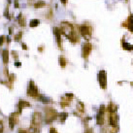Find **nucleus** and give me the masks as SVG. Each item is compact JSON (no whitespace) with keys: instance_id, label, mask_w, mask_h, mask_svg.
I'll use <instances>...</instances> for the list:
<instances>
[{"instance_id":"1","label":"nucleus","mask_w":133,"mask_h":133,"mask_svg":"<svg viewBox=\"0 0 133 133\" xmlns=\"http://www.w3.org/2000/svg\"><path fill=\"white\" fill-rule=\"evenodd\" d=\"M65 36H66L68 39H70L73 43H76V42H79V38L76 35L74 31V26L72 25L71 23L67 22H61V30H60Z\"/></svg>"},{"instance_id":"2","label":"nucleus","mask_w":133,"mask_h":133,"mask_svg":"<svg viewBox=\"0 0 133 133\" xmlns=\"http://www.w3.org/2000/svg\"><path fill=\"white\" fill-rule=\"evenodd\" d=\"M45 113H46V118H45V121L47 123H51L56 118H57V112L55 110V109H52V108H47V109H45Z\"/></svg>"},{"instance_id":"3","label":"nucleus","mask_w":133,"mask_h":133,"mask_svg":"<svg viewBox=\"0 0 133 133\" xmlns=\"http://www.w3.org/2000/svg\"><path fill=\"white\" fill-rule=\"evenodd\" d=\"M27 94L31 97H38L39 96V90L33 81H30L27 88Z\"/></svg>"},{"instance_id":"4","label":"nucleus","mask_w":133,"mask_h":133,"mask_svg":"<svg viewBox=\"0 0 133 133\" xmlns=\"http://www.w3.org/2000/svg\"><path fill=\"white\" fill-rule=\"evenodd\" d=\"M80 32H81L82 36L87 39V40H89L91 38V34H92V30H91V27L89 25H82L80 27Z\"/></svg>"},{"instance_id":"5","label":"nucleus","mask_w":133,"mask_h":133,"mask_svg":"<svg viewBox=\"0 0 133 133\" xmlns=\"http://www.w3.org/2000/svg\"><path fill=\"white\" fill-rule=\"evenodd\" d=\"M98 82L100 87L103 89L107 88V73L105 70H101L98 73Z\"/></svg>"},{"instance_id":"6","label":"nucleus","mask_w":133,"mask_h":133,"mask_svg":"<svg viewBox=\"0 0 133 133\" xmlns=\"http://www.w3.org/2000/svg\"><path fill=\"white\" fill-rule=\"evenodd\" d=\"M41 123H42V115L39 112H35L32 116V125L39 127Z\"/></svg>"},{"instance_id":"7","label":"nucleus","mask_w":133,"mask_h":133,"mask_svg":"<svg viewBox=\"0 0 133 133\" xmlns=\"http://www.w3.org/2000/svg\"><path fill=\"white\" fill-rule=\"evenodd\" d=\"M104 114H105V106H101L99 109V113L96 117V121H97V124L102 125L104 123Z\"/></svg>"},{"instance_id":"8","label":"nucleus","mask_w":133,"mask_h":133,"mask_svg":"<svg viewBox=\"0 0 133 133\" xmlns=\"http://www.w3.org/2000/svg\"><path fill=\"white\" fill-rule=\"evenodd\" d=\"M91 50H92V46L89 43H85V44L83 45V56L85 58H88V56H89V54L91 52Z\"/></svg>"},{"instance_id":"9","label":"nucleus","mask_w":133,"mask_h":133,"mask_svg":"<svg viewBox=\"0 0 133 133\" xmlns=\"http://www.w3.org/2000/svg\"><path fill=\"white\" fill-rule=\"evenodd\" d=\"M118 115L116 113H110V116H109V122L112 126H116L118 125Z\"/></svg>"},{"instance_id":"10","label":"nucleus","mask_w":133,"mask_h":133,"mask_svg":"<svg viewBox=\"0 0 133 133\" xmlns=\"http://www.w3.org/2000/svg\"><path fill=\"white\" fill-rule=\"evenodd\" d=\"M55 34H56V41H57V45L59 48H61V31L58 28H55Z\"/></svg>"},{"instance_id":"11","label":"nucleus","mask_w":133,"mask_h":133,"mask_svg":"<svg viewBox=\"0 0 133 133\" xmlns=\"http://www.w3.org/2000/svg\"><path fill=\"white\" fill-rule=\"evenodd\" d=\"M19 113H21V111H22V109H23V108H27V107H30L31 105H30L29 102H27V101H25V100H19Z\"/></svg>"},{"instance_id":"12","label":"nucleus","mask_w":133,"mask_h":133,"mask_svg":"<svg viewBox=\"0 0 133 133\" xmlns=\"http://www.w3.org/2000/svg\"><path fill=\"white\" fill-rule=\"evenodd\" d=\"M15 124H16L15 116L12 114L11 116H10V118H9V126H10V128H11V129H14Z\"/></svg>"},{"instance_id":"13","label":"nucleus","mask_w":133,"mask_h":133,"mask_svg":"<svg viewBox=\"0 0 133 133\" xmlns=\"http://www.w3.org/2000/svg\"><path fill=\"white\" fill-rule=\"evenodd\" d=\"M2 56H3V62L6 64L9 61V52L8 50H4L3 52H2Z\"/></svg>"},{"instance_id":"14","label":"nucleus","mask_w":133,"mask_h":133,"mask_svg":"<svg viewBox=\"0 0 133 133\" xmlns=\"http://www.w3.org/2000/svg\"><path fill=\"white\" fill-rule=\"evenodd\" d=\"M127 28H128V30L129 31H131V33H132V31H133V29H132V15L130 16L129 18H128V19H127Z\"/></svg>"},{"instance_id":"15","label":"nucleus","mask_w":133,"mask_h":133,"mask_svg":"<svg viewBox=\"0 0 133 133\" xmlns=\"http://www.w3.org/2000/svg\"><path fill=\"white\" fill-rule=\"evenodd\" d=\"M39 100L42 101L43 103H51L52 102V100L50 99V98H48V97H46L44 95H39Z\"/></svg>"},{"instance_id":"16","label":"nucleus","mask_w":133,"mask_h":133,"mask_svg":"<svg viewBox=\"0 0 133 133\" xmlns=\"http://www.w3.org/2000/svg\"><path fill=\"white\" fill-rule=\"evenodd\" d=\"M28 133H40L39 127H37V126H34V125H31V126L29 127Z\"/></svg>"},{"instance_id":"17","label":"nucleus","mask_w":133,"mask_h":133,"mask_svg":"<svg viewBox=\"0 0 133 133\" xmlns=\"http://www.w3.org/2000/svg\"><path fill=\"white\" fill-rule=\"evenodd\" d=\"M40 24V21L39 19H32V21H30L29 22V26L30 27H36Z\"/></svg>"},{"instance_id":"18","label":"nucleus","mask_w":133,"mask_h":133,"mask_svg":"<svg viewBox=\"0 0 133 133\" xmlns=\"http://www.w3.org/2000/svg\"><path fill=\"white\" fill-rule=\"evenodd\" d=\"M108 111L110 113H116L117 112V106L113 103H110V105L108 106Z\"/></svg>"},{"instance_id":"19","label":"nucleus","mask_w":133,"mask_h":133,"mask_svg":"<svg viewBox=\"0 0 133 133\" xmlns=\"http://www.w3.org/2000/svg\"><path fill=\"white\" fill-rule=\"evenodd\" d=\"M122 47H123V49H125V50H127V51H132V45L129 44V43H126V42H123L122 43Z\"/></svg>"},{"instance_id":"20","label":"nucleus","mask_w":133,"mask_h":133,"mask_svg":"<svg viewBox=\"0 0 133 133\" xmlns=\"http://www.w3.org/2000/svg\"><path fill=\"white\" fill-rule=\"evenodd\" d=\"M67 118H68V114H67V113H61V114L59 115V119H60L61 122H65Z\"/></svg>"},{"instance_id":"21","label":"nucleus","mask_w":133,"mask_h":133,"mask_svg":"<svg viewBox=\"0 0 133 133\" xmlns=\"http://www.w3.org/2000/svg\"><path fill=\"white\" fill-rule=\"evenodd\" d=\"M19 23L21 26L25 25V19H24V18L22 17V14H19Z\"/></svg>"},{"instance_id":"22","label":"nucleus","mask_w":133,"mask_h":133,"mask_svg":"<svg viewBox=\"0 0 133 133\" xmlns=\"http://www.w3.org/2000/svg\"><path fill=\"white\" fill-rule=\"evenodd\" d=\"M66 59L64 58V57H63V56H60V57H59V64H60V66L62 67H65L66 66Z\"/></svg>"},{"instance_id":"23","label":"nucleus","mask_w":133,"mask_h":133,"mask_svg":"<svg viewBox=\"0 0 133 133\" xmlns=\"http://www.w3.org/2000/svg\"><path fill=\"white\" fill-rule=\"evenodd\" d=\"M77 108H78V110H79L80 112H82V113L85 111V105L82 103V102H79V103H78Z\"/></svg>"},{"instance_id":"24","label":"nucleus","mask_w":133,"mask_h":133,"mask_svg":"<svg viewBox=\"0 0 133 133\" xmlns=\"http://www.w3.org/2000/svg\"><path fill=\"white\" fill-rule=\"evenodd\" d=\"M45 5H46L45 2H43V1H39V2H37V3H35L34 7L35 8H42V7H44Z\"/></svg>"},{"instance_id":"25","label":"nucleus","mask_w":133,"mask_h":133,"mask_svg":"<svg viewBox=\"0 0 133 133\" xmlns=\"http://www.w3.org/2000/svg\"><path fill=\"white\" fill-rule=\"evenodd\" d=\"M22 32H19V33L17 34L15 36V40L16 41H19L21 38H22Z\"/></svg>"},{"instance_id":"26","label":"nucleus","mask_w":133,"mask_h":133,"mask_svg":"<svg viewBox=\"0 0 133 133\" xmlns=\"http://www.w3.org/2000/svg\"><path fill=\"white\" fill-rule=\"evenodd\" d=\"M4 130V125H3V122L0 119V133H3Z\"/></svg>"},{"instance_id":"27","label":"nucleus","mask_w":133,"mask_h":133,"mask_svg":"<svg viewBox=\"0 0 133 133\" xmlns=\"http://www.w3.org/2000/svg\"><path fill=\"white\" fill-rule=\"evenodd\" d=\"M4 16H5L6 18H8V19H10V18H9V9H8V7L6 8V10H5V13H4Z\"/></svg>"},{"instance_id":"28","label":"nucleus","mask_w":133,"mask_h":133,"mask_svg":"<svg viewBox=\"0 0 133 133\" xmlns=\"http://www.w3.org/2000/svg\"><path fill=\"white\" fill-rule=\"evenodd\" d=\"M4 39H5V37H4V36H0V46H2V45H3Z\"/></svg>"},{"instance_id":"29","label":"nucleus","mask_w":133,"mask_h":133,"mask_svg":"<svg viewBox=\"0 0 133 133\" xmlns=\"http://www.w3.org/2000/svg\"><path fill=\"white\" fill-rule=\"evenodd\" d=\"M50 133H57V131H56V128H54V127H52V128L50 129Z\"/></svg>"},{"instance_id":"30","label":"nucleus","mask_w":133,"mask_h":133,"mask_svg":"<svg viewBox=\"0 0 133 133\" xmlns=\"http://www.w3.org/2000/svg\"><path fill=\"white\" fill-rule=\"evenodd\" d=\"M12 54H13V56H14V57H18V54H17V52H12Z\"/></svg>"},{"instance_id":"31","label":"nucleus","mask_w":133,"mask_h":133,"mask_svg":"<svg viewBox=\"0 0 133 133\" xmlns=\"http://www.w3.org/2000/svg\"><path fill=\"white\" fill-rule=\"evenodd\" d=\"M19 133H27V131H25V130H23V129H19Z\"/></svg>"},{"instance_id":"32","label":"nucleus","mask_w":133,"mask_h":133,"mask_svg":"<svg viewBox=\"0 0 133 133\" xmlns=\"http://www.w3.org/2000/svg\"><path fill=\"white\" fill-rule=\"evenodd\" d=\"M85 133H93V130L92 129H89V130H87Z\"/></svg>"},{"instance_id":"33","label":"nucleus","mask_w":133,"mask_h":133,"mask_svg":"<svg viewBox=\"0 0 133 133\" xmlns=\"http://www.w3.org/2000/svg\"><path fill=\"white\" fill-rule=\"evenodd\" d=\"M22 48H23V50H27V47H26V45L25 44H22Z\"/></svg>"},{"instance_id":"34","label":"nucleus","mask_w":133,"mask_h":133,"mask_svg":"<svg viewBox=\"0 0 133 133\" xmlns=\"http://www.w3.org/2000/svg\"><path fill=\"white\" fill-rule=\"evenodd\" d=\"M15 65H16L17 67H19V66H21V62H16V63H15Z\"/></svg>"},{"instance_id":"35","label":"nucleus","mask_w":133,"mask_h":133,"mask_svg":"<svg viewBox=\"0 0 133 133\" xmlns=\"http://www.w3.org/2000/svg\"><path fill=\"white\" fill-rule=\"evenodd\" d=\"M15 7L16 8L19 7V3H18V1H15Z\"/></svg>"},{"instance_id":"36","label":"nucleus","mask_w":133,"mask_h":133,"mask_svg":"<svg viewBox=\"0 0 133 133\" xmlns=\"http://www.w3.org/2000/svg\"><path fill=\"white\" fill-rule=\"evenodd\" d=\"M60 1H61L63 4H66V2H67V0H60Z\"/></svg>"}]
</instances>
